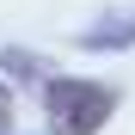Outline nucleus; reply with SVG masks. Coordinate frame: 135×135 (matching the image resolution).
Segmentation results:
<instances>
[{
  "instance_id": "1",
  "label": "nucleus",
  "mask_w": 135,
  "mask_h": 135,
  "mask_svg": "<svg viewBox=\"0 0 135 135\" xmlns=\"http://www.w3.org/2000/svg\"><path fill=\"white\" fill-rule=\"evenodd\" d=\"M117 117V86L98 74H49L43 80V123L49 135H104Z\"/></svg>"
},
{
  "instance_id": "2",
  "label": "nucleus",
  "mask_w": 135,
  "mask_h": 135,
  "mask_svg": "<svg viewBox=\"0 0 135 135\" xmlns=\"http://www.w3.org/2000/svg\"><path fill=\"white\" fill-rule=\"evenodd\" d=\"M80 49H135V6L129 12H104L98 25H86Z\"/></svg>"
},
{
  "instance_id": "3",
  "label": "nucleus",
  "mask_w": 135,
  "mask_h": 135,
  "mask_svg": "<svg viewBox=\"0 0 135 135\" xmlns=\"http://www.w3.org/2000/svg\"><path fill=\"white\" fill-rule=\"evenodd\" d=\"M0 68H6V80H49V61H43L37 49H18V43H6V49H0Z\"/></svg>"
},
{
  "instance_id": "4",
  "label": "nucleus",
  "mask_w": 135,
  "mask_h": 135,
  "mask_svg": "<svg viewBox=\"0 0 135 135\" xmlns=\"http://www.w3.org/2000/svg\"><path fill=\"white\" fill-rule=\"evenodd\" d=\"M6 129H12V86L0 80V135H6Z\"/></svg>"
}]
</instances>
